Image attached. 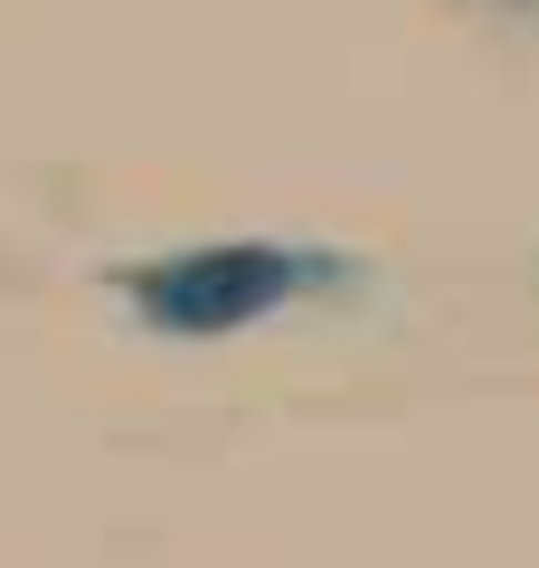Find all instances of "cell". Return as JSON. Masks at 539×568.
Wrapping results in <instances>:
<instances>
[{"label": "cell", "mask_w": 539, "mask_h": 568, "mask_svg": "<svg viewBox=\"0 0 539 568\" xmlns=\"http://www.w3.org/2000/svg\"><path fill=\"white\" fill-rule=\"evenodd\" d=\"M350 265L313 256V246H190V256H161L123 275V304L161 332H237L256 313L294 304L313 284H340Z\"/></svg>", "instance_id": "1"}]
</instances>
